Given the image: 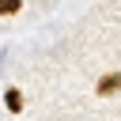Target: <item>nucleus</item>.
Returning <instances> with one entry per match:
<instances>
[{
  "mask_svg": "<svg viewBox=\"0 0 121 121\" xmlns=\"http://www.w3.org/2000/svg\"><path fill=\"white\" fill-rule=\"evenodd\" d=\"M23 8V0H0V15H15Z\"/></svg>",
  "mask_w": 121,
  "mask_h": 121,
  "instance_id": "3",
  "label": "nucleus"
},
{
  "mask_svg": "<svg viewBox=\"0 0 121 121\" xmlns=\"http://www.w3.org/2000/svg\"><path fill=\"white\" fill-rule=\"evenodd\" d=\"M121 91V72H106L102 79H98V87H95V95H102V98H110V95H117Z\"/></svg>",
  "mask_w": 121,
  "mask_h": 121,
  "instance_id": "1",
  "label": "nucleus"
},
{
  "mask_svg": "<svg viewBox=\"0 0 121 121\" xmlns=\"http://www.w3.org/2000/svg\"><path fill=\"white\" fill-rule=\"evenodd\" d=\"M4 106H8L11 113H23V91H19V87H8V91H4Z\"/></svg>",
  "mask_w": 121,
  "mask_h": 121,
  "instance_id": "2",
  "label": "nucleus"
}]
</instances>
